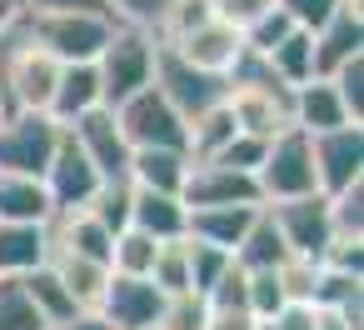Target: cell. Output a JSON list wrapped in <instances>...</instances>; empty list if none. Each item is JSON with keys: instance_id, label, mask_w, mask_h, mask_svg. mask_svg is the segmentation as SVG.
<instances>
[{"instance_id": "cell-19", "label": "cell", "mask_w": 364, "mask_h": 330, "mask_svg": "<svg viewBox=\"0 0 364 330\" xmlns=\"http://www.w3.org/2000/svg\"><path fill=\"white\" fill-rule=\"evenodd\" d=\"M190 175V155L185 150H130L125 180L135 190H160V195H180Z\"/></svg>"}, {"instance_id": "cell-20", "label": "cell", "mask_w": 364, "mask_h": 330, "mask_svg": "<svg viewBox=\"0 0 364 330\" xmlns=\"http://www.w3.org/2000/svg\"><path fill=\"white\" fill-rule=\"evenodd\" d=\"M259 205H230V210H190L185 220V235L200 240V245H215L225 255H235V245L245 240V230L255 225Z\"/></svg>"}, {"instance_id": "cell-28", "label": "cell", "mask_w": 364, "mask_h": 330, "mask_svg": "<svg viewBox=\"0 0 364 330\" xmlns=\"http://www.w3.org/2000/svg\"><path fill=\"white\" fill-rule=\"evenodd\" d=\"M155 250H160V240H150V235H140V230H120V235L110 240V275H135V280H150Z\"/></svg>"}, {"instance_id": "cell-14", "label": "cell", "mask_w": 364, "mask_h": 330, "mask_svg": "<svg viewBox=\"0 0 364 330\" xmlns=\"http://www.w3.org/2000/svg\"><path fill=\"white\" fill-rule=\"evenodd\" d=\"M165 51H175L185 66H195V71H205V76H230V66L240 61V51H245V36L235 31V26H225L220 16H210L200 31H190L185 41H175V46H165Z\"/></svg>"}, {"instance_id": "cell-21", "label": "cell", "mask_w": 364, "mask_h": 330, "mask_svg": "<svg viewBox=\"0 0 364 330\" xmlns=\"http://www.w3.org/2000/svg\"><path fill=\"white\" fill-rule=\"evenodd\" d=\"M50 195L31 175H6L0 170V225H50Z\"/></svg>"}, {"instance_id": "cell-33", "label": "cell", "mask_w": 364, "mask_h": 330, "mask_svg": "<svg viewBox=\"0 0 364 330\" xmlns=\"http://www.w3.org/2000/svg\"><path fill=\"white\" fill-rule=\"evenodd\" d=\"M0 330H46V320L26 300L21 280H6V275H0Z\"/></svg>"}, {"instance_id": "cell-5", "label": "cell", "mask_w": 364, "mask_h": 330, "mask_svg": "<svg viewBox=\"0 0 364 330\" xmlns=\"http://www.w3.org/2000/svg\"><path fill=\"white\" fill-rule=\"evenodd\" d=\"M115 125L130 150H185V120L155 86H145L140 96L115 105Z\"/></svg>"}, {"instance_id": "cell-23", "label": "cell", "mask_w": 364, "mask_h": 330, "mask_svg": "<svg viewBox=\"0 0 364 330\" xmlns=\"http://www.w3.org/2000/svg\"><path fill=\"white\" fill-rule=\"evenodd\" d=\"M21 290H26V300L36 305V315L46 320V330H65V325L80 315V305L70 300V290L60 285V275H55L50 265H41V270L21 275Z\"/></svg>"}, {"instance_id": "cell-38", "label": "cell", "mask_w": 364, "mask_h": 330, "mask_svg": "<svg viewBox=\"0 0 364 330\" xmlns=\"http://www.w3.org/2000/svg\"><path fill=\"white\" fill-rule=\"evenodd\" d=\"M264 150H269V140H255V135H235L220 155H215V165H225V170H240V175H255L259 165H264Z\"/></svg>"}, {"instance_id": "cell-17", "label": "cell", "mask_w": 364, "mask_h": 330, "mask_svg": "<svg viewBox=\"0 0 364 330\" xmlns=\"http://www.w3.org/2000/svg\"><path fill=\"white\" fill-rule=\"evenodd\" d=\"M185 220H190V210L180 205V195L130 185V230H140V235L165 245V240H185Z\"/></svg>"}, {"instance_id": "cell-26", "label": "cell", "mask_w": 364, "mask_h": 330, "mask_svg": "<svg viewBox=\"0 0 364 330\" xmlns=\"http://www.w3.org/2000/svg\"><path fill=\"white\" fill-rule=\"evenodd\" d=\"M235 135H240V130H235L230 105H215V110H205V115H195V120L185 125V155H190V160H215Z\"/></svg>"}, {"instance_id": "cell-27", "label": "cell", "mask_w": 364, "mask_h": 330, "mask_svg": "<svg viewBox=\"0 0 364 330\" xmlns=\"http://www.w3.org/2000/svg\"><path fill=\"white\" fill-rule=\"evenodd\" d=\"M264 61H269V71H274L289 91H294V86H304V81H314V41H309L304 31H289V36H284Z\"/></svg>"}, {"instance_id": "cell-18", "label": "cell", "mask_w": 364, "mask_h": 330, "mask_svg": "<svg viewBox=\"0 0 364 330\" xmlns=\"http://www.w3.org/2000/svg\"><path fill=\"white\" fill-rule=\"evenodd\" d=\"M289 125L304 130V135H324V130H339V125H354L334 96L329 81H304L294 86V100H289Z\"/></svg>"}, {"instance_id": "cell-22", "label": "cell", "mask_w": 364, "mask_h": 330, "mask_svg": "<svg viewBox=\"0 0 364 330\" xmlns=\"http://www.w3.org/2000/svg\"><path fill=\"white\" fill-rule=\"evenodd\" d=\"M50 260V235L46 225H0V275L21 280Z\"/></svg>"}, {"instance_id": "cell-31", "label": "cell", "mask_w": 364, "mask_h": 330, "mask_svg": "<svg viewBox=\"0 0 364 330\" xmlns=\"http://www.w3.org/2000/svg\"><path fill=\"white\" fill-rule=\"evenodd\" d=\"M210 16H215L210 0H170V11L160 16V26H155L150 36H155L160 46H175V41H185L190 31H200Z\"/></svg>"}, {"instance_id": "cell-4", "label": "cell", "mask_w": 364, "mask_h": 330, "mask_svg": "<svg viewBox=\"0 0 364 330\" xmlns=\"http://www.w3.org/2000/svg\"><path fill=\"white\" fill-rule=\"evenodd\" d=\"M255 185H259V205H284V200H304V195H319L314 190V165H309V135L304 130H284L269 140L264 150V165L255 170Z\"/></svg>"}, {"instance_id": "cell-34", "label": "cell", "mask_w": 364, "mask_h": 330, "mask_svg": "<svg viewBox=\"0 0 364 330\" xmlns=\"http://www.w3.org/2000/svg\"><path fill=\"white\" fill-rule=\"evenodd\" d=\"M329 86H334V96H339L344 115H349L354 125H364V56L344 61V66L329 76Z\"/></svg>"}, {"instance_id": "cell-9", "label": "cell", "mask_w": 364, "mask_h": 330, "mask_svg": "<svg viewBox=\"0 0 364 330\" xmlns=\"http://www.w3.org/2000/svg\"><path fill=\"white\" fill-rule=\"evenodd\" d=\"M41 185H46L55 215H75V210H85V205L95 200V190H100L105 180L95 175V165L80 155V145H75L70 130H65L60 145H55V155H50V165H46V175H41Z\"/></svg>"}, {"instance_id": "cell-46", "label": "cell", "mask_w": 364, "mask_h": 330, "mask_svg": "<svg viewBox=\"0 0 364 330\" xmlns=\"http://www.w3.org/2000/svg\"><path fill=\"white\" fill-rule=\"evenodd\" d=\"M319 330H344V325H339L334 315H319Z\"/></svg>"}, {"instance_id": "cell-47", "label": "cell", "mask_w": 364, "mask_h": 330, "mask_svg": "<svg viewBox=\"0 0 364 330\" xmlns=\"http://www.w3.org/2000/svg\"><path fill=\"white\" fill-rule=\"evenodd\" d=\"M255 330H269V325H255Z\"/></svg>"}, {"instance_id": "cell-43", "label": "cell", "mask_w": 364, "mask_h": 330, "mask_svg": "<svg viewBox=\"0 0 364 330\" xmlns=\"http://www.w3.org/2000/svg\"><path fill=\"white\" fill-rule=\"evenodd\" d=\"M259 320L250 315V310H210V320H205V330H255Z\"/></svg>"}, {"instance_id": "cell-39", "label": "cell", "mask_w": 364, "mask_h": 330, "mask_svg": "<svg viewBox=\"0 0 364 330\" xmlns=\"http://www.w3.org/2000/svg\"><path fill=\"white\" fill-rule=\"evenodd\" d=\"M115 26H135V31H155L160 16L170 11V0H105Z\"/></svg>"}, {"instance_id": "cell-15", "label": "cell", "mask_w": 364, "mask_h": 330, "mask_svg": "<svg viewBox=\"0 0 364 330\" xmlns=\"http://www.w3.org/2000/svg\"><path fill=\"white\" fill-rule=\"evenodd\" d=\"M309 41H314V81H329L344 61L364 56V6H339V16Z\"/></svg>"}, {"instance_id": "cell-25", "label": "cell", "mask_w": 364, "mask_h": 330, "mask_svg": "<svg viewBox=\"0 0 364 330\" xmlns=\"http://www.w3.org/2000/svg\"><path fill=\"white\" fill-rule=\"evenodd\" d=\"M240 270H279L284 260H289V250H284V240H279V230H274V220H269V210L259 205V215H255V225L245 230V240L235 245V255H230Z\"/></svg>"}, {"instance_id": "cell-48", "label": "cell", "mask_w": 364, "mask_h": 330, "mask_svg": "<svg viewBox=\"0 0 364 330\" xmlns=\"http://www.w3.org/2000/svg\"><path fill=\"white\" fill-rule=\"evenodd\" d=\"M210 6H215V0H210Z\"/></svg>"}, {"instance_id": "cell-11", "label": "cell", "mask_w": 364, "mask_h": 330, "mask_svg": "<svg viewBox=\"0 0 364 330\" xmlns=\"http://www.w3.org/2000/svg\"><path fill=\"white\" fill-rule=\"evenodd\" d=\"M264 210H269V220H274V230L294 260H319L324 245L334 240L324 195H304V200H284V205H264Z\"/></svg>"}, {"instance_id": "cell-3", "label": "cell", "mask_w": 364, "mask_h": 330, "mask_svg": "<svg viewBox=\"0 0 364 330\" xmlns=\"http://www.w3.org/2000/svg\"><path fill=\"white\" fill-rule=\"evenodd\" d=\"M21 21L55 66H95L115 36L110 16H21Z\"/></svg>"}, {"instance_id": "cell-10", "label": "cell", "mask_w": 364, "mask_h": 330, "mask_svg": "<svg viewBox=\"0 0 364 330\" xmlns=\"http://www.w3.org/2000/svg\"><path fill=\"white\" fill-rule=\"evenodd\" d=\"M180 205L185 210H230V205H259V185L255 175L225 170L215 160H190V175L180 185Z\"/></svg>"}, {"instance_id": "cell-41", "label": "cell", "mask_w": 364, "mask_h": 330, "mask_svg": "<svg viewBox=\"0 0 364 330\" xmlns=\"http://www.w3.org/2000/svg\"><path fill=\"white\" fill-rule=\"evenodd\" d=\"M274 6H279V0H215V16H220L225 26H235V31L245 36V31H250V26H255L259 16H269Z\"/></svg>"}, {"instance_id": "cell-13", "label": "cell", "mask_w": 364, "mask_h": 330, "mask_svg": "<svg viewBox=\"0 0 364 330\" xmlns=\"http://www.w3.org/2000/svg\"><path fill=\"white\" fill-rule=\"evenodd\" d=\"M160 305H165V295H160L150 280L110 275V280H105V295H100V305H95V310H100L115 330H155Z\"/></svg>"}, {"instance_id": "cell-42", "label": "cell", "mask_w": 364, "mask_h": 330, "mask_svg": "<svg viewBox=\"0 0 364 330\" xmlns=\"http://www.w3.org/2000/svg\"><path fill=\"white\" fill-rule=\"evenodd\" d=\"M269 330H319V310H309V305H284V310L269 320Z\"/></svg>"}, {"instance_id": "cell-6", "label": "cell", "mask_w": 364, "mask_h": 330, "mask_svg": "<svg viewBox=\"0 0 364 330\" xmlns=\"http://www.w3.org/2000/svg\"><path fill=\"white\" fill-rule=\"evenodd\" d=\"M60 135L65 130L50 115H0V170L41 180L55 145H60Z\"/></svg>"}, {"instance_id": "cell-12", "label": "cell", "mask_w": 364, "mask_h": 330, "mask_svg": "<svg viewBox=\"0 0 364 330\" xmlns=\"http://www.w3.org/2000/svg\"><path fill=\"white\" fill-rule=\"evenodd\" d=\"M70 140L80 145V155L95 165V175L100 180H125V165H130V145H125V135H120V125H115V110H90V115H80L75 125H70Z\"/></svg>"}, {"instance_id": "cell-36", "label": "cell", "mask_w": 364, "mask_h": 330, "mask_svg": "<svg viewBox=\"0 0 364 330\" xmlns=\"http://www.w3.org/2000/svg\"><path fill=\"white\" fill-rule=\"evenodd\" d=\"M185 250H190V290H195V295H210V285L230 270V255L215 250V245H200V240H190V235H185Z\"/></svg>"}, {"instance_id": "cell-16", "label": "cell", "mask_w": 364, "mask_h": 330, "mask_svg": "<svg viewBox=\"0 0 364 330\" xmlns=\"http://www.w3.org/2000/svg\"><path fill=\"white\" fill-rule=\"evenodd\" d=\"M105 100H100V76H95V66H60V81H55V96H50V120L60 125V130H70L80 115H90V110H100Z\"/></svg>"}, {"instance_id": "cell-2", "label": "cell", "mask_w": 364, "mask_h": 330, "mask_svg": "<svg viewBox=\"0 0 364 330\" xmlns=\"http://www.w3.org/2000/svg\"><path fill=\"white\" fill-rule=\"evenodd\" d=\"M155 36L150 31H135V26H115L110 46L100 51L95 61V76H100V100L105 110L125 105L130 96H140L150 81H155Z\"/></svg>"}, {"instance_id": "cell-45", "label": "cell", "mask_w": 364, "mask_h": 330, "mask_svg": "<svg viewBox=\"0 0 364 330\" xmlns=\"http://www.w3.org/2000/svg\"><path fill=\"white\" fill-rule=\"evenodd\" d=\"M16 16H21V6H16V0H0V31H6Z\"/></svg>"}, {"instance_id": "cell-40", "label": "cell", "mask_w": 364, "mask_h": 330, "mask_svg": "<svg viewBox=\"0 0 364 330\" xmlns=\"http://www.w3.org/2000/svg\"><path fill=\"white\" fill-rule=\"evenodd\" d=\"M16 6L21 16H110L105 0H16Z\"/></svg>"}, {"instance_id": "cell-1", "label": "cell", "mask_w": 364, "mask_h": 330, "mask_svg": "<svg viewBox=\"0 0 364 330\" xmlns=\"http://www.w3.org/2000/svg\"><path fill=\"white\" fill-rule=\"evenodd\" d=\"M55 81L60 66L31 41L26 21L16 16L0 31V115H46Z\"/></svg>"}, {"instance_id": "cell-44", "label": "cell", "mask_w": 364, "mask_h": 330, "mask_svg": "<svg viewBox=\"0 0 364 330\" xmlns=\"http://www.w3.org/2000/svg\"><path fill=\"white\" fill-rule=\"evenodd\" d=\"M65 330H115V325H110V320H105L100 310H80V315H75V320H70Z\"/></svg>"}, {"instance_id": "cell-32", "label": "cell", "mask_w": 364, "mask_h": 330, "mask_svg": "<svg viewBox=\"0 0 364 330\" xmlns=\"http://www.w3.org/2000/svg\"><path fill=\"white\" fill-rule=\"evenodd\" d=\"M205 320H210V305H205V295L185 290V295H165L155 330H205Z\"/></svg>"}, {"instance_id": "cell-24", "label": "cell", "mask_w": 364, "mask_h": 330, "mask_svg": "<svg viewBox=\"0 0 364 330\" xmlns=\"http://www.w3.org/2000/svg\"><path fill=\"white\" fill-rule=\"evenodd\" d=\"M46 265L60 275V285L70 290V300H75L80 310H95V305H100L105 280H110V265L85 260V255H65V250H50V260H46Z\"/></svg>"}, {"instance_id": "cell-7", "label": "cell", "mask_w": 364, "mask_h": 330, "mask_svg": "<svg viewBox=\"0 0 364 330\" xmlns=\"http://www.w3.org/2000/svg\"><path fill=\"white\" fill-rule=\"evenodd\" d=\"M160 46V41H155ZM170 105H175V115L190 125L195 115H205V110H215V105H225V81L220 76H205V71H195V66H185L175 51H155V81H150Z\"/></svg>"}, {"instance_id": "cell-35", "label": "cell", "mask_w": 364, "mask_h": 330, "mask_svg": "<svg viewBox=\"0 0 364 330\" xmlns=\"http://www.w3.org/2000/svg\"><path fill=\"white\" fill-rule=\"evenodd\" d=\"M329 230L349 235V240H364V185H349V190L329 195Z\"/></svg>"}, {"instance_id": "cell-8", "label": "cell", "mask_w": 364, "mask_h": 330, "mask_svg": "<svg viewBox=\"0 0 364 330\" xmlns=\"http://www.w3.org/2000/svg\"><path fill=\"white\" fill-rule=\"evenodd\" d=\"M309 165H314V190L324 200L349 185H364V125H339V130L309 135Z\"/></svg>"}, {"instance_id": "cell-37", "label": "cell", "mask_w": 364, "mask_h": 330, "mask_svg": "<svg viewBox=\"0 0 364 330\" xmlns=\"http://www.w3.org/2000/svg\"><path fill=\"white\" fill-rule=\"evenodd\" d=\"M339 6H354V0H279V11L289 16V26L304 31V36L324 31V26L339 16Z\"/></svg>"}, {"instance_id": "cell-30", "label": "cell", "mask_w": 364, "mask_h": 330, "mask_svg": "<svg viewBox=\"0 0 364 330\" xmlns=\"http://www.w3.org/2000/svg\"><path fill=\"white\" fill-rule=\"evenodd\" d=\"M150 285H155L160 295H185V290H190V250H185V240H165V245L155 250Z\"/></svg>"}, {"instance_id": "cell-29", "label": "cell", "mask_w": 364, "mask_h": 330, "mask_svg": "<svg viewBox=\"0 0 364 330\" xmlns=\"http://www.w3.org/2000/svg\"><path fill=\"white\" fill-rule=\"evenodd\" d=\"M85 215H90L105 235L130 230V180H105V185L95 190V200L85 205Z\"/></svg>"}]
</instances>
